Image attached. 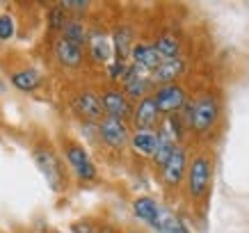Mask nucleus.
Listing matches in <instances>:
<instances>
[{
    "instance_id": "nucleus-1",
    "label": "nucleus",
    "mask_w": 249,
    "mask_h": 233,
    "mask_svg": "<svg viewBox=\"0 0 249 233\" xmlns=\"http://www.w3.org/2000/svg\"><path fill=\"white\" fill-rule=\"evenodd\" d=\"M219 112H222L219 98L213 91H204L201 96L190 103V128L199 135L211 133L213 128L217 126Z\"/></svg>"
},
{
    "instance_id": "nucleus-2",
    "label": "nucleus",
    "mask_w": 249,
    "mask_h": 233,
    "mask_svg": "<svg viewBox=\"0 0 249 233\" xmlns=\"http://www.w3.org/2000/svg\"><path fill=\"white\" fill-rule=\"evenodd\" d=\"M213 180V158L206 153H199L188 162L185 172V185L192 201H204Z\"/></svg>"
},
{
    "instance_id": "nucleus-3",
    "label": "nucleus",
    "mask_w": 249,
    "mask_h": 233,
    "mask_svg": "<svg viewBox=\"0 0 249 233\" xmlns=\"http://www.w3.org/2000/svg\"><path fill=\"white\" fill-rule=\"evenodd\" d=\"M35 162H37V169L44 174V179L48 180V185L53 192H62L64 185H67V179H64V169H62V162L57 158V153L48 146H39L35 149Z\"/></svg>"
},
{
    "instance_id": "nucleus-4",
    "label": "nucleus",
    "mask_w": 249,
    "mask_h": 233,
    "mask_svg": "<svg viewBox=\"0 0 249 233\" xmlns=\"http://www.w3.org/2000/svg\"><path fill=\"white\" fill-rule=\"evenodd\" d=\"M153 90H156V85L151 80V73L149 71H144L142 67H137V64H128L126 69V75H124V80H121V91L128 96V101H142V98L151 96Z\"/></svg>"
},
{
    "instance_id": "nucleus-5",
    "label": "nucleus",
    "mask_w": 249,
    "mask_h": 233,
    "mask_svg": "<svg viewBox=\"0 0 249 233\" xmlns=\"http://www.w3.org/2000/svg\"><path fill=\"white\" fill-rule=\"evenodd\" d=\"M64 158H67L69 167H71V172L76 174L78 180H85V183L96 180V176H98L96 165H94V160H91V156L87 153V149H85L83 144L67 142L64 144Z\"/></svg>"
},
{
    "instance_id": "nucleus-6",
    "label": "nucleus",
    "mask_w": 249,
    "mask_h": 233,
    "mask_svg": "<svg viewBox=\"0 0 249 233\" xmlns=\"http://www.w3.org/2000/svg\"><path fill=\"white\" fill-rule=\"evenodd\" d=\"M153 101H156L160 114L172 117V114H178L183 108H185V103H188V91L178 83L160 85V87L153 90Z\"/></svg>"
},
{
    "instance_id": "nucleus-7",
    "label": "nucleus",
    "mask_w": 249,
    "mask_h": 233,
    "mask_svg": "<svg viewBox=\"0 0 249 233\" xmlns=\"http://www.w3.org/2000/svg\"><path fill=\"white\" fill-rule=\"evenodd\" d=\"M96 130H98V140L106 144L107 149L121 151L128 146L130 128L126 121L114 119V117H103V119L96 124Z\"/></svg>"
},
{
    "instance_id": "nucleus-8",
    "label": "nucleus",
    "mask_w": 249,
    "mask_h": 233,
    "mask_svg": "<svg viewBox=\"0 0 249 233\" xmlns=\"http://www.w3.org/2000/svg\"><path fill=\"white\" fill-rule=\"evenodd\" d=\"M130 121H133V130H158L160 121H162V114H160L156 101L151 96L137 101L133 106V114H130Z\"/></svg>"
},
{
    "instance_id": "nucleus-9",
    "label": "nucleus",
    "mask_w": 249,
    "mask_h": 233,
    "mask_svg": "<svg viewBox=\"0 0 249 233\" xmlns=\"http://www.w3.org/2000/svg\"><path fill=\"white\" fill-rule=\"evenodd\" d=\"M188 151L183 149L181 144L174 149V153L169 156L165 165L160 167V176H162V183L167 188H178L183 180H185V172H188Z\"/></svg>"
},
{
    "instance_id": "nucleus-10",
    "label": "nucleus",
    "mask_w": 249,
    "mask_h": 233,
    "mask_svg": "<svg viewBox=\"0 0 249 233\" xmlns=\"http://www.w3.org/2000/svg\"><path fill=\"white\" fill-rule=\"evenodd\" d=\"M101 103H103L106 117H114V119L126 121L133 114V103H130L128 96L119 87H107V90L101 91Z\"/></svg>"
},
{
    "instance_id": "nucleus-11",
    "label": "nucleus",
    "mask_w": 249,
    "mask_h": 233,
    "mask_svg": "<svg viewBox=\"0 0 249 233\" xmlns=\"http://www.w3.org/2000/svg\"><path fill=\"white\" fill-rule=\"evenodd\" d=\"M73 112L78 117H83L85 121H89V124H98V121L106 117L103 103H101V94H96V91H91V90L80 91L73 98Z\"/></svg>"
},
{
    "instance_id": "nucleus-12",
    "label": "nucleus",
    "mask_w": 249,
    "mask_h": 233,
    "mask_svg": "<svg viewBox=\"0 0 249 233\" xmlns=\"http://www.w3.org/2000/svg\"><path fill=\"white\" fill-rule=\"evenodd\" d=\"M87 53L94 62L98 64H107V62L112 60V41H110V35L106 30H101V28H94V30L87 32Z\"/></svg>"
},
{
    "instance_id": "nucleus-13",
    "label": "nucleus",
    "mask_w": 249,
    "mask_h": 233,
    "mask_svg": "<svg viewBox=\"0 0 249 233\" xmlns=\"http://www.w3.org/2000/svg\"><path fill=\"white\" fill-rule=\"evenodd\" d=\"M112 60L119 62H128L130 60V51L135 46V28L124 23V25H117L112 30Z\"/></svg>"
},
{
    "instance_id": "nucleus-14",
    "label": "nucleus",
    "mask_w": 249,
    "mask_h": 233,
    "mask_svg": "<svg viewBox=\"0 0 249 233\" xmlns=\"http://www.w3.org/2000/svg\"><path fill=\"white\" fill-rule=\"evenodd\" d=\"M185 71H188V62L183 60V57L162 60L158 67L151 71V80L156 87H160V85H172V83H176Z\"/></svg>"
},
{
    "instance_id": "nucleus-15",
    "label": "nucleus",
    "mask_w": 249,
    "mask_h": 233,
    "mask_svg": "<svg viewBox=\"0 0 249 233\" xmlns=\"http://www.w3.org/2000/svg\"><path fill=\"white\" fill-rule=\"evenodd\" d=\"M53 55L62 67L71 69V71L80 69L83 67V62H85V48L83 46H76V44H71V41H64V39H57V41H55Z\"/></svg>"
},
{
    "instance_id": "nucleus-16",
    "label": "nucleus",
    "mask_w": 249,
    "mask_h": 233,
    "mask_svg": "<svg viewBox=\"0 0 249 233\" xmlns=\"http://www.w3.org/2000/svg\"><path fill=\"white\" fill-rule=\"evenodd\" d=\"M158 144V130H133L128 140V146L142 158H153Z\"/></svg>"
},
{
    "instance_id": "nucleus-17",
    "label": "nucleus",
    "mask_w": 249,
    "mask_h": 233,
    "mask_svg": "<svg viewBox=\"0 0 249 233\" xmlns=\"http://www.w3.org/2000/svg\"><path fill=\"white\" fill-rule=\"evenodd\" d=\"M160 62L162 60L158 57L153 44H149V41H137V44L133 46V51H130V64H137V67H142L144 71H149V73L158 67Z\"/></svg>"
},
{
    "instance_id": "nucleus-18",
    "label": "nucleus",
    "mask_w": 249,
    "mask_h": 233,
    "mask_svg": "<svg viewBox=\"0 0 249 233\" xmlns=\"http://www.w3.org/2000/svg\"><path fill=\"white\" fill-rule=\"evenodd\" d=\"M160 211H162V206H160L153 197H137L135 201H133V213H135V217L142 219L144 224H149L151 229H156V224H158Z\"/></svg>"
},
{
    "instance_id": "nucleus-19",
    "label": "nucleus",
    "mask_w": 249,
    "mask_h": 233,
    "mask_svg": "<svg viewBox=\"0 0 249 233\" xmlns=\"http://www.w3.org/2000/svg\"><path fill=\"white\" fill-rule=\"evenodd\" d=\"M9 80H12V85H14V90L23 91V94H32V91H37L39 87H41V83H44L41 73H39L37 69H32V67L14 71Z\"/></svg>"
},
{
    "instance_id": "nucleus-20",
    "label": "nucleus",
    "mask_w": 249,
    "mask_h": 233,
    "mask_svg": "<svg viewBox=\"0 0 249 233\" xmlns=\"http://www.w3.org/2000/svg\"><path fill=\"white\" fill-rule=\"evenodd\" d=\"M153 48H156L160 60H176V57H181V39L176 37L174 32L158 35L156 41H153Z\"/></svg>"
},
{
    "instance_id": "nucleus-21",
    "label": "nucleus",
    "mask_w": 249,
    "mask_h": 233,
    "mask_svg": "<svg viewBox=\"0 0 249 233\" xmlns=\"http://www.w3.org/2000/svg\"><path fill=\"white\" fill-rule=\"evenodd\" d=\"M176 146H178V142H176V140H174V137L169 135L162 126H158V144H156V153H153V158H151L153 165L160 169V167L169 160V156L174 153Z\"/></svg>"
},
{
    "instance_id": "nucleus-22",
    "label": "nucleus",
    "mask_w": 249,
    "mask_h": 233,
    "mask_svg": "<svg viewBox=\"0 0 249 233\" xmlns=\"http://www.w3.org/2000/svg\"><path fill=\"white\" fill-rule=\"evenodd\" d=\"M87 32L89 30H87V25L83 23V18H69V21L64 23V28L60 30V39L85 48V44H87Z\"/></svg>"
},
{
    "instance_id": "nucleus-23",
    "label": "nucleus",
    "mask_w": 249,
    "mask_h": 233,
    "mask_svg": "<svg viewBox=\"0 0 249 233\" xmlns=\"http://www.w3.org/2000/svg\"><path fill=\"white\" fill-rule=\"evenodd\" d=\"M156 231H158V233H190L188 226L183 224V219L178 217V215H174L172 211H167V208H162V211H160Z\"/></svg>"
},
{
    "instance_id": "nucleus-24",
    "label": "nucleus",
    "mask_w": 249,
    "mask_h": 233,
    "mask_svg": "<svg viewBox=\"0 0 249 233\" xmlns=\"http://www.w3.org/2000/svg\"><path fill=\"white\" fill-rule=\"evenodd\" d=\"M69 18H71V16H69L67 12L60 7V2H57V5H53V7H51V12H48V28H51V30H55V32H60Z\"/></svg>"
},
{
    "instance_id": "nucleus-25",
    "label": "nucleus",
    "mask_w": 249,
    "mask_h": 233,
    "mask_svg": "<svg viewBox=\"0 0 249 233\" xmlns=\"http://www.w3.org/2000/svg\"><path fill=\"white\" fill-rule=\"evenodd\" d=\"M16 35V21L9 12L0 14V41H9Z\"/></svg>"
},
{
    "instance_id": "nucleus-26",
    "label": "nucleus",
    "mask_w": 249,
    "mask_h": 233,
    "mask_svg": "<svg viewBox=\"0 0 249 233\" xmlns=\"http://www.w3.org/2000/svg\"><path fill=\"white\" fill-rule=\"evenodd\" d=\"M60 7L64 9L67 14L69 12H73L71 18H80L85 12H89L91 9V2H85V0H76V2H71V0H67V2H60Z\"/></svg>"
},
{
    "instance_id": "nucleus-27",
    "label": "nucleus",
    "mask_w": 249,
    "mask_h": 233,
    "mask_svg": "<svg viewBox=\"0 0 249 233\" xmlns=\"http://www.w3.org/2000/svg\"><path fill=\"white\" fill-rule=\"evenodd\" d=\"M126 69H128V62L110 60L107 62V78H110L112 83H121L124 75H126Z\"/></svg>"
},
{
    "instance_id": "nucleus-28",
    "label": "nucleus",
    "mask_w": 249,
    "mask_h": 233,
    "mask_svg": "<svg viewBox=\"0 0 249 233\" xmlns=\"http://www.w3.org/2000/svg\"><path fill=\"white\" fill-rule=\"evenodd\" d=\"M73 233H98V231L91 222H78V224H73Z\"/></svg>"
},
{
    "instance_id": "nucleus-29",
    "label": "nucleus",
    "mask_w": 249,
    "mask_h": 233,
    "mask_svg": "<svg viewBox=\"0 0 249 233\" xmlns=\"http://www.w3.org/2000/svg\"><path fill=\"white\" fill-rule=\"evenodd\" d=\"M0 94H5V83L0 80Z\"/></svg>"
}]
</instances>
